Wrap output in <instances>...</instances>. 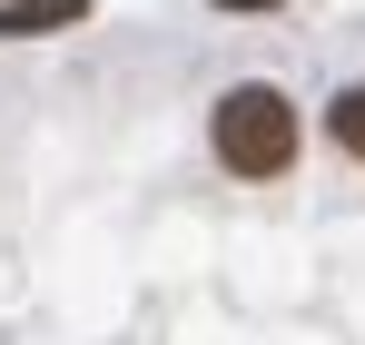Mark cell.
Instances as JSON below:
<instances>
[{
    "label": "cell",
    "instance_id": "cell-1",
    "mask_svg": "<svg viewBox=\"0 0 365 345\" xmlns=\"http://www.w3.org/2000/svg\"><path fill=\"white\" fill-rule=\"evenodd\" d=\"M207 148H217L227 177H287L297 168V99L267 89V79H237L207 118Z\"/></svg>",
    "mask_w": 365,
    "mask_h": 345
},
{
    "label": "cell",
    "instance_id": "cell-2",
    "mask_svg": "<svg viewBox=\"0 0 365 345\" xmlns=\"http://www.w3.org/2000/svg\"><path fill=\"white\" fill-rule=\"evenodd\" d=\"M79 20H89V0H0V40H50Z\"/></svg>",
    "mask_w": 365,
    "mask_h": 345
},
{
    "label": "cell",
    "instance_id": "cell-3",
    "mask_svg": "<svg viewBox=\"0 0 365 345\" xmlns=\"http://www.w3.org/2000/svg\"><path fill=\"white\" fill-rule=\"evenodd\" d=\"M326 138H336L346 158H365V79H346V89L326 99Z\"/></svg>",
    "mask_w": 365,
    "mask_h": 345
},
{
    "label": "cell",
    "instance_id": "cell-4",
    "mask_svg": "<svg viewBox=\"0 0 365 345\" xmlns=\"http://www.w3.org/2000/svg\"><path fill=\"white\" fill-rule=\"evenodd\" d=\"M217 10H277V0H217Z\"/></svg>",
    "mask_w": 365,
    "mask_h": 345
}]
</instances>
